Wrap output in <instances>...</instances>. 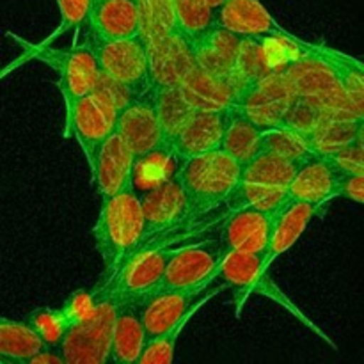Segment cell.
Wrapping results in <instances>:
<instances>
[{
	"label": "cell",
	"mask_w": 364,
	"mask_h": 364,
	"mask_svg": "<svg viewBox=\"0 0 364 364\" xmlns=\"http://www.w3.org/2000/svg\"><path fill=\"white\" fill-rule=\"evenodd\" d=\"M92 238L103 263L102 277H109L146 242V215L142 198L134 183L119 194L103 199L92 226Z\"/></svg>",
	"instance_id": "6da1fadb"
},
{
	"label": "cell",
	"mask_w": 364,
	"mask_h": 364,
	"mask_svg": "<svg viewBox=\"0 0 364 364\" xmlns=\"http://www.w3.org/2000/svg\"><path fill=\"white\" fill-rule=\"evenodd\" d=\"M176 173L187 196V220L226 205L242 180V166L223 149L178 162Z\"/></svg>",
	"instance_id": "7a4b0ae2"
},
{
	"label": "cell",
	"mask_w": 364,
	"mask_h": 364,
	"mask_svg": "<svg viewBox=\"0 0 364 364\" xmlns=\"http://www.w3.org/2000/svg\"><path fill=\"white\" fill-rule=\"evenodd\" d=\"M219 279L223 281L224 287L233 294V306H235V316L240 318L242 311L245 308V302L251 295H263V297L270 299L287 309L294 318L304 327H308L311 333H315L320 340L326 341L333 350H338V345L334 343L333 338L320 329L309 316L299 309V306L274 283L270 277L269 270L263 269V256L262 255H244V252H228L224 258L223 265L219 269Z\"/></svg>",
	"instance_id": "3957f363"
},
{
	"label": "cell",
	"mask_w": 364,
	"mask_h": 364,
	"mask_svg": "<svg viewBox=\"0 0 364 364\" xmlns=\"http://www.w3.org/2000/svg\"><path fill=\"white\" fill-rule=\"evenodd\" d=\"M9 36L23 48L25 57L46 64L53 73H57L55 84L63 95L64 116L71 112L77 102L95 91L102 71L89 43L84 41L82 45L73 43L66 48H57V46L43 45V43L32 45L18 36Z\"/></svg>",
	"instance_id": "277c9868"
},
{
	"label": "cell",
	"mask_w": 364,
	"mask_h": 364,
	"mask_svg": "<svg viewBox=\"0 0 364 364\" xmlns=\"http://www.w3.org/2000/svg\"><path fill=\"white\" fill-rule=\"evenodd\" d=\"M103 288L98 309L89 320L73 327L59 347L66 364H110L117 315L124 302L112 291L109 283L100 279Z\"/></svg>",
	"instance_id": "5b68a950"
},
{
	"label": "cell",
	"mask_w": 364,
	"mask_h": 364,
	"mask_svg": "<svg viewBox=\"0 0 364 364\" xmlns=\"http://www.w3.org/2000/svg\"><path fill=\"white\" fill-rule=\"evenodd\" d=\"M308 46L309 43L304 41L301 57L281 66V70L294 82L299 96L311 100L323 110L348 112L359 116L352 107L336 71L329 64L323 63L320 57H316L315 53L309 52Z\"/></svg>",
	"instance_id": "8992f818"
},
{
	"label": "cell",
	"mask_w": 364,
	"mask_h": 364,
	"mask_svg": "<svg viewBox=\"0 0 364 364\" xmlns=\"http://www.w3.org/2000/svg\"><path fill=\"white\" fill-rule=\"evenodd\" d=\"M223 290H226L224 284H215V281H212L198 288L160 290L149 295L141 306V318L148 338L151 340L166 334L185 318L194 316L206 302L212 301Z\"/></svg>",
	"instance_id": "52a82bcc"
},
{
	"label": "cell",
	"mask_w": 364,
	"mask_h": 364,
	"mask_svg": "<svg viewBox=\"0 0 364 364\" xmlns=\"http://www.w3.org/2000/svg\"><path fill=\"white\" fill-rule=\"evenodd\" d=\"M174 252L176 249L141 247L112 276L102 279L109 283L114 294L119 295L124 304L132 302L141 308L142 302L159 290Z\"/></svg>",
	"instance_id": "ba28073f"
},
{
	"label": "cell",
	"mask_w": 364,
	"mask_h": 364,
	"mask_svg": "<svg viewBox=\"0 0 364 364\" xmlns=\"http://www.w3.org/2000/svg\"><path fill=\"white\" fill-rule=\"evenodd\" d=\"M85 43L95 52L102 73L130 85L139 95L151 91L148 41L142 36L117 41L85 38Z\"/></svg>",
	"instance_id": "9c48e42d"
},
{
	"label": "cell",
	"mask_w": 364,
	"mask_h": 364,
	"mask_svg": "<svg viewBox=\"0 0 364 364\" xmlns=\"http://www.w3.org/2000/svg\"><path fill=\"white\" fill-rule=\"evenodd\" d=\"M119 110L102 96L91 92L84 96L70 114L64 116V137L73 135L85 156L89 171L95 167L96 156L107 139L116 132Z\"/></svg>",
	"instance_id": "30bf717a"
},
{
	"label": "cell",
	"mask_w": 364,
	"mask_h": 364,
	"mask_svg": "<svg viewBox=\"0 0 364 364\" xmlns=\"http://www.w3.org/2000/svg\"><path fill=\"white\" fill-rule=\"evenodd\" d=\"M228 251L223 240H205L176 249L159 290H187L219 279V269Z\"/></svg>",
	"instance_id": "8fae6325"
},
{
	"label": "cell",
	"mask_w": 364,
	"mask_h": 364,
	"mask_svg": "<svg viewBox=\"0 0 364 364\" xmlns=\"http://www.w3.org/2000/svg\"><path fill=\"white\" fill-rule=\"evenodd\" d=\"M299 92L283 70L256 82L238 100L237 107L263 130L283 127L284 117Z\"/></svg>",
	"instance_id": "7c38bea8"
},
{
	"label": "cell",
	"mask_w": 364,
	"mask_h": 364,
	"mask_svg": "<svg viewBox=\"0 0 364 364\" xmlns=\"http://www.w3.org/2000/svg\"><path fill=\"white\" fill-rule=\"evenodd\" d=\"M116 132L135 153L137 162L164 148L162 127L153 89L119 110Z\"/></svg>",
	"instance_id": "4fadbf2b"
},
{
	"label": "cell",
	"mask_w": 364,
	"mask_h": 364,
	"mask_svg": "<svg viewBox=\"0 0 364 364\" xmlns=\"http://www.w3.org/2000/svg\"><path fill=\"white\" fill-rule=\"evenodd\" d=\"M151 87H176L198 68L194 46L180 32L148 41Z\"/></svg>",
	"instance_id": "5bb4252c"
},
{
	"label": "cell",
	"mask_w": 364,
	"mask_h": 364,
	"mask_svg": "<svg viewBox=\"0 0 364 364\" xmlns=\"http://www.w3.org/2000/svg\"><path fill=\"white\" fill-rule=\"evenodd\" d=\"M279 213L256 208L233 210L228 213V219L224 220L220 231V240L226 251L265 255L272 240L274 226Z\"/></svg>",
	"instance_id": "9a60e30c"
},
{
	"label": "cell",
	"mask_w": 364,
	"mask_h": 364,
	"mask_svg": "<svg viewBox=\"0 0 364 364\" xmlns=\"http://www.w3.org/2000/svg\"><path fill=\"white\" fill-rule=\"evenodd\" d=\"M137 156L117 132H114L96 156L91 173V183L96 194L103 199L119 194L127 185L134 183Z\"/></svg>",
	"instance_id": "2e32d148"
},
{
	"label": "cell",
	"mask_w": 364,
	"mask_h": 364,
	"mask_svg": "<svg viewBox=\"0 0 364 364\" xmlns=\"http://www.w3.org/2000/svg\"><path fill=\"white\" fill-rule=\"evenodd\" d=\"M85 38L117 41L141 34L137 0H92L85 21Z\"/></svg>",
	"instance_id": "e0dca14e"
},
{
	"label": "cell",
	"mask_w": 364,
	"mask_h": 364,
	"mask_svg": "<svg viewBox=\"0 0 364 364\" xmlns=\"http://www.w3.org/2000/svg\"><path fill=\"white\" fill-rule=\"evenodd\" d=\"M215 25L252 39L284 38V31L259 0H224L215 9Z\"/></svg>",
	"instance_id": "ac0fdd59"
},
{
	"label": "cell",
	"mask_w": 364,
	"mask_h": 364,
	"mask_svg": "<svg viewBox=\"0 0 364 364\" xmlns=\"http://www.w3.org/2000/svg\"><path fill=\"white\" fill-rule=\"evenodd\" d=\"M142 208L146 215V240L187 219V196L176 169L142 196Z\"/></svg>",
	"instance_id": "d6986e66"
},
{
	"label": "cell",
	"mask_w": 364,
	"mask_h": 364,
	"mask_svg": "<svg viewBox=\"0 0 364 364\" xmlns=\"http://www.w3.org/2000/svg\"><path fill=\"white\" fill-rule=\"evenodd\" d=\"M341 173V167L329 155H318L308 160L302 164L288 187L290 199L326 208L333 199L338 198Z\"/></svg>",
	"instance_id": "ffe728a7"
},
{
	"label": "cell",
	"mask_w": 364,
	"mask_h": 364,
	"mask_svg": "<svg viewBox=\"0 0 364 364\" xmlns=\"http://www.w3.org/2000/svg\"><path fill=\"white\" fill-rule=\"evenodd\" d=\"M226 110H198L174 141V160L183 162L192 156L219 151L226 127Z\"/></svg>",
	"instance_id": "44dd1931"
},
{
	"label": "cell",
	"mask_w": 364,
	"mask_h": 364,
	"mask_svg": "<svg viewBox=\"0 0 364 364\" xmlns=\"http://www.w3.org/2000/svg\"><path fill=\"white\" fill-rule=\"evenodd\" d=\"M242 39L244 38L219 27V25H213L205 34L192 41L198 64L213 77L233 84Z\"/></svg>",
	"instance_id": "7402d4cb"
},
{
	"label": "cell",
	"mask_w": 364,
	"mask_h": 364,
	"mask_svg": "<svg viewBox=\"0 0 364 364\" xmlns=\"http://www.w3.org/2000/svg\"><path fill=\"white\" fill-rule=\"evenodd\" d=\"M326 212V208L309 205L302 201H290L287 208L281 210L277 215L276 226H274L272 240H270L269 249L263 255V269L270 270L272 263L279 258L281 255L294 247L295 242L302 237L306 228L313 223V219L320 217Z\"/></svg>",
	"instance_id": "603a6c76"
},
{
	"label": "cell",
	"mask_w": 364,
	"mask_h": 364,
	"mask_svg": "<svg viewBox=\"0 0 364 364\" xmlns=\"http://www.w3.org/2000/svg\"><path fill=\"white\" fill-rule=\"evenodd\" d=\"M196 110H226L237 107L238 92L231 82L213 77L198 64L180 85Z\"/></svg>",
	"instance_id": "cb8c5ba5"
},
{
	"label": "cell",
	"mask_w": 364,
	"mask_h": 364,
	"mask_svg": "<svg viewBox=\"0 0 364 364\" xmlns=\"http://www.w3.org/2000/svg\"><path fill=\"white\" fill-rule=\"evenodd\" d=\"M263 134L265 130L259 124L245 116L238 107H231L226 110V127L220 149L244 167L263 151Z\"/></svg>",
	"instance_id": "d4e9b609"
},
{
	"label": "cell",
	"mask_w": 364,
	"mask_h": 364,
	"mask_svg": "<svg viewBox=\"0 0 364 364\" xmlns=\"http://www.w3.org/2000/svg\"><path fill=\"white\" fill-rule=\"evenodd\" d=\"M148 340L141 308L132 302L123 304L114 329L112 364H139Z\"/></svg>",
	"instance_id": "484cf974"
},
{
	"label": "cell",
	"mask_w": 364,
	"mask_h": 364,
	"mask_svg": "<svg viewBox=\"0 0 364 364\" xmlns=\"http://www.w3.org/2000/svg\"><path fill=\"white\" fill-rule=\"evenodd\" d=\"M308 48L309 52L315 53L336 71L352 107L359 116L364 117V63L355 57L347 55V53L329 48V46L309 43Z\"/></svg>",
	"instance_id": "4316f807"
},
{
	"label": "cell",
	"mask_w": 364,
	"mask_h": 364,
	"mask_svg": "<svg viewBox=\"0 0 364 364\" xmlns=\"http://www.w3.org/2000/svg\"><path fill=\"white\" fill-rule=\"evenodd\" d=\"M153 91H155L156 110H159L160 127H162L164 149L173 153L174 141L198 110L191 105L180 85L153 89Z\"/></svg>",
	"instance_id": "83f0119b"
},
{
	"label": "cell",
	"mask_w": 364,
	"mask_h": 364,
	"mask_svg": "<svg viewBox=\"0 0 364 364\" xmlns=\"http://www.w3.org/2000/svg\"><path fill=\"white\" fill-rule=\"evenodd\" d=\"M363 117L348 112H327L318 130L313 134V142L320 155H333L340 149L358 142Z\"/></svg>",
	"instance_id": "f1b7e54d"
},
{
	"label": "cell",
	"mask_w": 364,
	"mask_h": 364,
	"mask_svg": "<svg viewBox=\"0 0 364 364\" xmlns=\"http://www.w3.org/2000/svg\"><path fill=\"white\" fill-rule=\"evenodd\" d=\"M302 164L281 159L272 153L262 151L255 160L242 167V181L267 185V187L288 188Z\"/></svg>",
	"instance_id": "f546056e"
},
{
	"label": "cell",
	"mask_w": 364,
	"mask_h": 364,
	"mask_svg": "<svg viewBox=\"0 0 364 364\" xmlns=\"http://www.w3.org/2000/svg\"><path fill=\"white\" fill-rule=\"evenodd\" d=\"M45 350L48 345L25 320L0 318V359H28Z\"/></svg>",
	"instance_id": "4dcf8cb0"
},
{
	"label": "cell",
	"mask_w": 364,
	"mask_h": 364,
	"mask_svg": "<svg viewBox=\"0 0 364 364\" xmlns=\"http://www.w3.org/2000/svg\"><path fill=\"white\" fill-rule=\"evenodd\" d=\"M290 201L288 188L267 187V185L249 183V181L240 180V183L235 187V191L228 198L226 206L230 212L242 208H256L263 210V212L279 213L281 210L287 208Z\"/></svg>",
	"instance_id": "1f68e13d"
},
{
	"label": "cell",
	"mask_w": 364,
	"mask_h": 364,
	"mask_svg": "<svg viewBox=\"0 0 364 364\" xmlns=\"http://www.w3.org/2000/svg\"><path fill=\"white\" fill-rule=\"evenodd\" d=\"M263 151L272 153V155L281 156V159L294 160V162L299 164H304L320 155L309 135H304L287 127L265 130V134H263Z\"/></svg>",
	"instance_id": "d6a6232c"
},
{
	"label": "cell",
	"mask_w": 364,
	"mask_h": 364,
	"mask_svg": "<svg viewBox=\"0 0 364 364\" xmlns=\"http://www.w3.org/2000/svg\"><path fill=\"white\" fill-rule=\"evenodd\" d=\"M176 31L194 41L215 25V7L208 0H173Z\"/></svg>",
	"instance_id": "836d02e7"
},
{
	"label": "cell",
	"mask_w": 364,
	"mask_h": 364,
	"mask_svg": "<svg viewBox=\"0 0 364 364\" xmlns=\"http://www.w3.org/2000/svg\"><path fill=\"white\" fill-rule=\"evenodd\" d=\"M141 11V34L146 41L166 38L176 32L173 0H137Z\"/></svg>",
	"instance_id": "e575fe53"
},
{
	"label": "cell",
	"mask_w": 364,
	"mask_h": 364,
	"mask_svg": "<svg viewBox=\"0 0 364 364\" xmlns=\"http://www.w3.org/2000/svg\"><path fill=\"white\" fill-rule=\"evenodd\" d=\"M25 322L43 338L48 348L52 350H59L63 341L66 340L68 333L71 331L70 322L64 316L60 308H36L27 315Z\"/></svg>",
	"instance_id": "d590c367"
},
{
	"label": "cell",
	"mask_w": 364,
	"mask_h": 364,
	"mask_svg": "<svg viewBox=\"0 0 364 364\" xmlns=\"http://www.w3.org/2000/svg\"><path fill=\"white\" fill-rule=\"evenodd\" d=\"M327 112L329 110H323L322 107L313 103L311 100L304 98V96H297V100L291 103L290 110H288L287 117H284L283 127L313 137V134L318 130L320 124L326 119Z\"/></svg>",
	"instance_id": "8d00e7d4"
},
{
	"label": "cell",
	"mask_w": 364,
	"mask_h": 364,
	"mask_svg": "<svg viewBox=\"0 0 364 364\" xmlns=\"http://www.w3.org/2000/svg\"><path fill=\"white\" fill-rule=\"evenodd\" d=\"M102 294L103 288L102 284L98 283L92 288H82V290L73 291V294L64 301L60 309H63L64 316H66L68 322H70L71 329L80 326V323H84L85 320H89L95 315L96 309H98L100 306V301H102Z\"/></svg>",
	"instance_id": "74e56055"
},
{
	"label": "cell",
	"mask_w": 364,
	"mask_h": 364,
	"mask_svg": "<svg viewBox=\"0 0 364 364\" xmlns=\"http://www.w3.org/2000/svg\"><path fill=\"white\" fill-rule=\"evenodd\" d=\"M191 318L192 316H188L183 322L178 323L176 327L167 331L166 334H160V336L148 340L139 364H173L174 354H176L178 338H180L181 331L187 327V323L191 322Z\"/></svg>",
	"instance_id": "f35d334b"
},
{
	"label": "cell",
	"mask_w": 364,
	"mask_h": 364,
	"mask_svg": "<svg viewBox=\"0 0 364 364\" xmlns=\"http://www.w3.org/2000/svg\"><path fill=\"white\" fill-rule=\"evenodd\" d=\"M55 4L60 14V23L59 27L43 41V45H52L57 38H60V36L66 34V32L84 28L92 0H55Z\"/></svg>",
	"instance_id": "ab89813d"
},
{
	"label": "cell",
	"mask_w": 364,
	"mask_h": 364,
	"mask_svg": "<svg viewBox=\"0 0 364 364\" xmlns=\"http://www.w3.org/2000/svg\"><path fill=\"white\" fill-rule=\"evenodd\" d=\"M92 92L102 96L103 100H107V102H109L110 105L116 107L117 110H123L124 107L130 105L135 98L142 96L139 95L135 89H132L130 85L123 84V82L116 80V78L109 77V75L105 73H100V78L98 82H96V87Z\"/></svg>",
	"instance_id": "60d3db41"
},
{
	"label": "cell",
	"mask_w": 364,
	"mask_h": 364,
	"mask_svg": "<svg viewBox=\"0 0 364 364\" xmlns=\"http://www.w3.org/2000/svg\"><path fill=\"white\" fill-rule=\"evenodd\" d=\"M338 198L364 205V173H341Z\"/></svg>",
	"instance_id": "b9f144b4"
},
{
	"label": "cell",
	"mask_w": 364,
	"mask_h": 364,
	"mask_svg": "<svg viewBox=\"0 0 364 364\" xmlns=\"http://www.w3.org/2000/svg\"><path fill=\"white\" fill-rule=\"evenodd\" d=\"M0 364H66L59 350H48L41 352L38 355H32L28 359H0Z\"/></svg>",
	"instance_id": "7bdbcfd3"
},
{
	"label": "cell",
	"mask_w": 364,
	"mask_h": 364,
	"mask_svg": "<svg viewBox=\"0 0 364 364\" xmlns=\"http://www.w3.org/2000/svg\"><path fill=\"white\" fill-rule=\"evenodd\" d=\"M358 142L359 146L364 149V117H363V123H361V128H359V137H358Z\"/></svg>",
	"instance_id": "ee69618b"
},
{
	"label": "cell",
	"mask_w": 364,
	"mask_h": 364,
	"mask_svg": "<svg viewBox=\"0 0 364 364\" xmlns=\"http://www.w3.org/2000/svg\"><path fill=\"white\" fill-rule=\"evenodd\" d=\"M208 2H210V6H212V7H215V9H217V7H219L220 4L224 2V0H208Z\"/></svg>",
	"instance_id": "f6af8a7d"
}]
</instances>
